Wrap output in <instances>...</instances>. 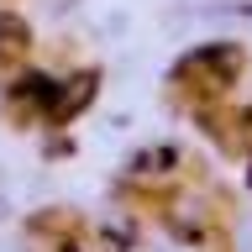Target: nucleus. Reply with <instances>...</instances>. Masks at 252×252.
Masks as SVG:
<instances>
[{
  "label": "nucleus",
  "instance_id": "nucleus-1",
  "mask_svg": "<svg viewBox=\"0 0 252 252\" xmlns=\"http://www.w3.org/2000/svg\"><path fill=\"white\" fill-rule=\"evenodd\" d=\"M236 68H242V53H200L194 63H184V90L216 100L220 90H231Z\"/></svg>",
  "mask_w": 252,
  "mask_h": 252
}]
</instances>
